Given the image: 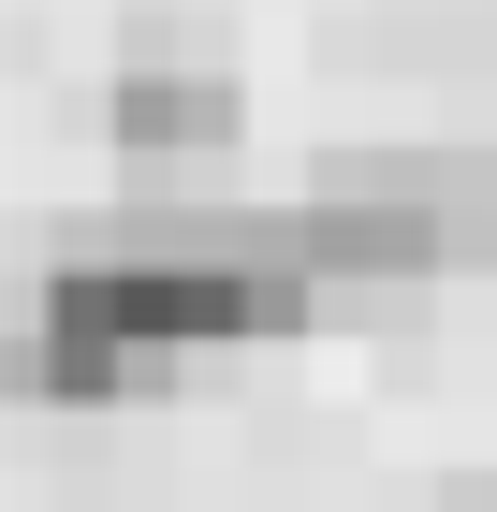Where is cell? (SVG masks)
Listing matches in <instances>:
<instances>
[{"label":"cell","mask_w":497,"mask_h":512,"mask_svg":"<svg viewBox=\"0 0 497 512\" xmlns=\"http://www.w3.org/2000/svg\"><path fill=\"white\" fill-rule=\"evenodd\" d=\"M322 278L293 264V235H132L44 278L30 308V381L44 395H147L176 352L220 337H293Z\"/></svg>","instance_id":"cell-1"},{"label":"cell","mask_w":497,"mask_h":512,"mask_svg":"<svg viewBox=\"0 0 497 512\" xmlns=\"http://www.w3.org/2000/svg\"><path fill=\"white\" fill-rule=\"evenodd\" d=\"M483 512H497V498H483Z\"/></svg>","instance_id":"cell-4"},{"label":"cell","mask_w":497,"mask_h":512,"mask_svg":"<svg viewBox=\"0 0 497 512\" xmlns=\"http://www.w3.org/2000/svg\"><path fill=\"white\" fill-rule=\"evenodd\" d=\"M278 235H293L307 278H424V264H454L468 220H454V176H337Z\"/></svg>","instance_id":"cell-2"},{"label":"cell","mask_w":497,"mask_h":512,"mask_svg":"<svg viewBox=\"0 0 497 512\" xmlns=\"http://www.w3.org/2000/svg\"><path fill=\"white\" fill-rule=\"evenodd\" d=\"M103 132L147 147V161H191V147H234L249 103H234V74H117L103 88Z\"/></svg>","instance_id":"cell-3"}]
</instances>
